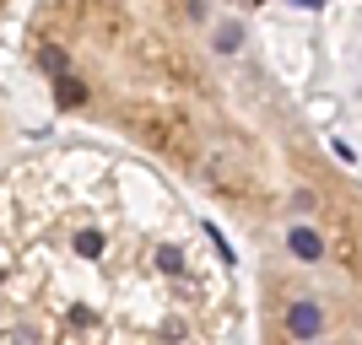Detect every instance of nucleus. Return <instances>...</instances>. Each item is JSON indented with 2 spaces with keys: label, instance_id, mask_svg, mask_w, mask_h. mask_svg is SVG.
<instances>
[{
  "label": "nucleus",
  "instance_id": "obj_3",
  "mask_svg": "<svg viewBox=\"0 0 362 345\" xmlns=\"http://www.w3.org/2000/svg\"><path fill=\"white\" fill-rule=\"evenodd\" d=\"M0 135H6V108H0Z\"/></svg>",
  "mask_w": 362,
  "mask_h": 345
},
{
  "label": "nucleus",
  "instance_id": "obj_4",
  "mask_svg": "<svg viewBox=\"0 0 362 345\" xmlns=\"http://www.w3.org/2000/svg\"><path fill=\"white\" fill-rule=\"evenodd\" d=\"M0 28H6V6H0Z\"/></svg>",
  "mask_w": 362,
  "mask_h": 345
},
{
  "label": "nucleus",
  "instance_id": "obj_2",
  "mask_svg": "<svg viewBox=\"0 0 362 345\" xmlns=\"http://www.w3.org/2000/svg\"><path fill=\"white\" fill-rule=\"evenodd\" d=\"M233 265L146 162L92 140L0 167V345H227Z\"/></svg>",
  "mask_w": 362,
  "mask_h": 345
},
{
  "label": "nucleus",
  "instance_id": "obj_1",
  "mask_svg": "<svg viewBox=\"0 0 362 345\" xmlns=\"http://www.w3.org/2000/svg\"><path fill=\"white\" fill-rule=\"evenodd\" d=\"M200 11L44 6L22 22L65 114L114 124L243 216L265 275V345H362V189L287 103L195 49Z\"/></svg>",
  "mask_w": 362,
  "mask_h": 345
}]
</instances>
